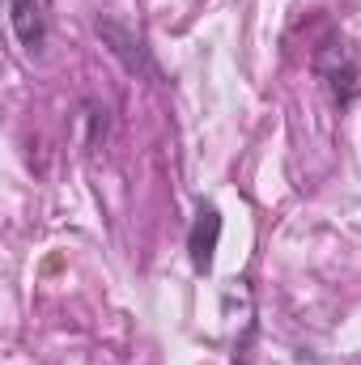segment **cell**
<instances>
[{
    "label": "cell",
    "mask_w": 361,
    "mask_h": 365,
    "mask_svg": "<svg viewBox=\"0 0 361 365\" xmlns=\"http://www.w3.org/2000/svg\"><path fill=\"white\" fill-rule=\"evenodd\" d=\"M315 68H319V77L327 81V90H332L336 102H353V98L361 93V56H357L353 43L332 38V43L319 51Z\"/></svg>",
    "instance_id": "6da1fadb"
},
{
    "label": "cell",
    "mask_w": 361,
    "mask_h": 365,
    "mask_svg": "<svg viewBox=\"0 0 361 365\" xmlns=\"http://www.w3.org/2000/svg\"><path fill=\"white\" fill-rule=\"evenodd\" d=\"M217 242H221V212L213 204H200V212L191 221V234H187V255H191V268L195 272H208L213 268Z\"/></svg>",
    "instance_id": "7a4b0ae2"
},
{
    "label": "cell",
    "mask_w": 361,
    "mask_h": 365,
    "mask_svg": "<svg viewBox=\"0 0 361 365\" xmlns=\"http://www.w3.org/2000/svg\"><path fill=\"white\" fill-rule=\"evenodd\" d=\"M98 34L111 43V51L123 60L128 73H149V77H153V64H149V56H145V38H141L136 30H128V26L115 21V17H98Z\"/></svg>",
    "instance_id": "3957f363"
},
{
    "label": "cell",
    "mask_w": 361,
    "mask_h": 365,
    "mask_svg": "<svg viewBox=\"0 0 361 365\" xmlns=\"http://www.w3.org/2000/svg\"><path fill=\"white\" fill-rule=\"evenodd\" d=\"M9 21H13V34L26 51H43L47 43V17H43V4L39 0H9Z\"/></svg>",
    "instance_id": "277c9868"
}]
</instances>
